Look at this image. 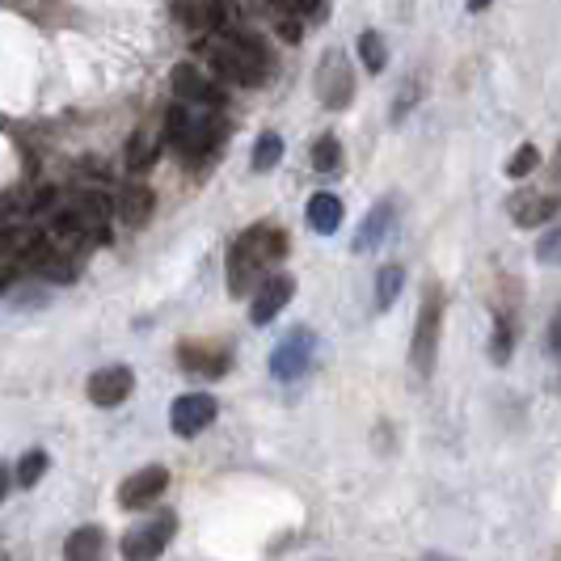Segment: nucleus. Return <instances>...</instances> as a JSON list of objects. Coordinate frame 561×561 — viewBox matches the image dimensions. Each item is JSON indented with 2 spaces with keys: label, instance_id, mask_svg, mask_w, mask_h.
Masks as SVG:
<instances>
[{
  "label": "nucleus",
  "instance_id": "39448f33",
  "mask_svg": "<svg viewBox=\"0 0 561 561\" xmlns=\"http://www.w3.org/2000/svg\"><path fill=\"white\" fill-rule=\"evenodd\" d=\"M312 351H317L312 330L309 325H296V330L275 346V355H271V376H275V380H296V376H305L312 364Z\"/></svg>",
  "mask_w": 561,
  "mask_h": 561
},
{
  "label": "nucleus",
  "instance_id": "dca6fc26",
  "mask_svg": "<svg viewBox=\"0 0 561 561\" xmlns=\"http://www.w3.org/2000/svg\"><path fill=\"white\" fill-rule=\"evenodd\" d=\"M114 211H118V220L127 228H144L152 220V211H157V195L148 186H127L118 195V203H114Z\"/></svg>",
  "mask_w": 561,
  "mask_h": 561
},
{
  "label": "nucleus",
  "instance_id": "b1692460",
  "mask_svg": "<svg viewBox=\"0 0 561 561\" xmlns=\"http://www.w3.org/2000/svg\"><path fill=\"white\" fill-rule=\"evenodd\" d=\"M401 283H405V271L401 266H385L380 275H376V309H393V300L401 296Z\"/></svg>",
  "mask_w": 561,
  "mask_h": 561
},
{
  "label": "nucleus",
  "instance_id": "412c9836",
  "mask_svg": "<svg viewBox=\"0 0 561 561\" xmlns=\"http://www.w3.org/2000/svg\"><path fill=\"white\" fill-rule=\"evenodd\" d=\"M106 549V536L102 528H77V533L64 540V558L81 561V558H98Z\"/></svg>",
  "mask_w": 561,
  "mask_h": 561
},
{
  "label": "nucleus",
  "instance_id": "ddd939ff",
  "mask_svg": "<svg viewBox=\"0 0 561 561\" xmlns=\"http://www.w3.org/2000/svg\"><path fill=\"white\" fill-rule=\"evenodd\" d=\"M64 207H68V216L77 220V228L84 232V241H89V245H102V241H106V220H111L106 198L102 195H77V198H68Z\"/></svg>",
  "mask_w": 561,
  "mask_h": 561
},
{
  "label": "nucleus",
  "instance_id": "5701e85b",
  "mask_svg": "<svg viewBox=\"0 0 561 561\" xmlns=\"http://www.w3.org/2000/svg\"><path fill=\"white\" fill-rule=\"evenodd\" d=\"M279 161H283V140L275 131H262L257 144H253V169H257V173H271Z\"/></svg>",
  "mask_w": 561,
  "mask_h": 561
},
{
  "label": "nucleus",
  "instance_id": "f3484780",
  "mask_svg": "<svg viewBox=\"0 0 561 561\" xmlns=\"http://www.w3.org/2000/svg\"><path fill=\"white\" fill-rule=\"evenodd\" d=\"M511 216L519 228H540L558 216V198L549 195H515L511 198Z\"/></svg>",
  "mask_w": 561,
  "mask_h": 561
},
{
  "label": "nucleus",
  "instance_id": "7ed1b4c3",
  "mask_svg": "<svg viewBox=\"0 0 561 561\" xmlns=\"http://www.w3.org/2000/svg\"><path fill=\"white\" fill-rule=\"evenodd\" d=\"M439 325H444V296L439 287H426V300L419 309V325H414V346H410V364L419 376H431L435 355H439Z\"/></svg>",
  "mask_w": 561,
  "mask_h": 561
},
{
  "label": "nucleus",
  "instance_id": "473e14b6",
  "mask_svg": "<svg viewBox=\"0 0 561 561\" xmlns=\"http://www.w3.org/2000/svg\"><path fill=\"white\" fill-rule=\"evenodd\" d=\"M469 9H473V13H481V9H490V0H469Z\"/></svg>",
  "mask_w": 561,
  "mask_h": 561
},
{
  "label": "nucleus",
  "instance_id": "2f4dec72",
  "mask_svg": "<svg viewBox=\"0 0 561 561\" xmlns=\"http://www.w3.org/2000/svg\"><path fill=\"white\" fill-rule=\"evenodd\" d=\"M4 490H9V469L0 465V499H4Z\"/></svg>",
  "mask_w": 561,
  "mask_h": 561
},
{
  "label": "nucleus",
  "instance_id": "4468645a",
  "mask_svg": "<svg viewBox=\"0 0 561 561\" xmlns=\"http://www.w3.org/2000/svg\"><path fill=\"white\" fill-rule=\"evenodd\" d=\"M26 271H34V275H43V279H51V283H72L77 279V253H68L64 245L38 241L34 253H30Z\"/></svg>",
  "mask_w": 561,
  "mask_h": 561
},
{
  "label": "nucleus",
  "instance_id": "6ab92c4d",
  "mask_svg": "<svg viewBox=\"0 0 561 561\" xmlns=\"http://www.w3.org/2000/svg\"><path fill=\"white\" fill-rule=\"evenodd\" d=\"M389 225H393V203L385 198V203H376V207L367 211L364 228H359V237H355V253L376 250V245L389 237Z\"/></svg>",
  "mask_w": 561,
  "mask_h": 561
},
{
  "label": "nucleus",
  "instance_id": "0eeeda50",
  "mask_svg": "<svg viewBox=\"0 0 561 561\" xmlns=\"http://www.w3.org/2000/svg\"><path fill=\"white\" fill-rule=\"evenodd\" d=\"M216 414H220V405L211 393H182L169 410V426H173V435L195 439L198 431H207L216 422Z\"/></svg>",
  "mask_w": 561,
  "mask_h": 561
},
{
  "label": "nucleus",
  "instance_id": "c85d7f7f",
  "mask_svg": "<svg viewBox=\"0 0 561 561\" xmlns=\"http://www.w3.org/2000/svg\"><path fill=\"white\" fill-rule=\"evenodd\" d=\"M275 9H283V13H312V9H321V0H271Z\"/></svg>",
  "mask_w": 561,
  "mask_h": 561
},
{
  "label": "nucleus",
  "instance_id": "f8f14e48",
  "mask_svg": "<svg viewBox=\"0 0 561 561\" xmlns=\"http://www.w3.org/2000/svg\"><path fill=\"white\" fill-rule=\"evenodd\" d=\"M165 485H169L165 469H161V465H148V469L131 473V478L118 485V506H123V511H140V506L157 503V499L165 494Z\"/></svg>",
  "mask_w": 561,
  "mask_h": 561
},
{
  "label": "nucleus",
  "instance_id": "7c9ffc66",
  "mask_svg": "<svg viewBox=\"0 0 561 561\" xmlns=\"http://www.w3.org/2000/svg\"><path fill=\"white\" fill-rule=\"evenodd\" d=\"M553 253H558V232H549V237L540 241V262H545V266H553Z\"/></svg>",
  "mask_w": 561,
  "mask_h": 561
},
{
  "label": "nucleus",
  "instance_id": "1a4fd4ad",
  "mask_svg": "<svg viewBox=\"0 0 561 561\" xmlns=\"http://www.w3.org/2000/svg\"><path fill=\"white\" fill-rule=\"evenodd\" d=\"M131 389H136V371H131V367H123V364L98 367V371L84 380V393H89V401H93V405H102V410L123 405V401L131 397Z\"/></svg>",
  "mask_w": 561,
  "mask_h": 561
},
{
  "label": "nucleus",
  "instance_id": "c756f323",
  "mask_svg": "<svg viewBox=\"0 0 561 561\" xmlns=\"http://www.w3.org/2000/svg\"><path fill=\"white\" fill-rule=\"evenodd\" d=\"M279 34L287 38V43H300V34H305V30H300V18H296V13H283V18H279Z\"/></svg>",
  "mask_w": 561,
  "mask_h": 561
},
{
  "label": "nucleus",
  "instance_id": "aec40b11",
  "mask_svg": "<svg viewBox=\"0 0 561 561\" xmlns=\"http://www.w3.org/2000/svg\"><path fill=\"white\" fill-rule=\"evenodd\" d=\"M161 127H152V123H144L140 131H136V140L127 144V165L131 169H148L157 161V152H161Z\"/></svg>",
  "mask_w": 561,
  "mask_h": 561
},
{
  "label": "nucleus",
  "instance_id": "2eb2a0df",
  "mask_svg": "<svg viewBox=\"0 0 561 561\" xmlns=\"http://www.w3.org/2000/svg\"><path fill=\"white\" fill-rule=\"evenodd\" d=\"M178 359H182L186 371H198V376H225L228 367H232V355L220 342H182Z\"/></svg>",
  "mask_w": 561,
  "mask_h": 561
},
{
  "label": "nucleus",
  "instance_id": "9d476101",
  "mask_svg": "<svg viewBox=\"0 0 561 561\" xmlns=\"http://www.w3.org/2000/svg\"><path fill=\"white\" fill-rule=\"evenodd\" d=\"M173 515H152V519H144L136 528H127L123 536V558H157L161 549L169 545V536H173Z\"/></svg>",
  "mask_w": 561,
  "mask_h": 561
},
{
  "label": "nucleus",
  "instance_id": "a211bd4d",
  "mask_svg": "<svg viewBox=\"0 0 561 561\" xmlns=\"http://www.w3.org/2000/svg\"><path fill=\"white\" fill-rule=\"evenodd\" d=\"M342 198L330 195V191H321V195L309 198V228L312 232H321V237H334L337 228H342Z\"/></svg>",
  "mask_w": 561,
  "mask_h": 561
},
{
  "label": "nucleus",
  "instance_id": "9b49d317",
  "mask_svg": "<svg viewBox=\"0 0 561 561\" xmlns=\"http://www.w3.org/2000/svg\"><path fill=\"white\" fill-rule=\"evenodd\" d=\"M250 296H253L250 321L253 325H266V321H275V317L287 309V300L296 296V279H291V275H271V279L257 283Z\"/></svg>",
  "mask_w": 561,
  "mask_h": 561
},
{
  "label": "nucleus",
  "instance_id": "bb28decb",
  "mask_svg": "<svg viewBox=\"0 0 561 561\" xmlns=\"http://www.w3.org/2000/svg\"><path fill=\"white\" fill-rule=\"evenodd\" d=\"M490 359H494V364H506V359H511V321H499V325H494Z\"/></svg>",
  "mask_w": 561,
  "mask_h": 561
},
{
  "label": "nucleus",
  "instance_id": "f03ea898",
  "mask_svg": "<svg viewBox=\"0 0 561 561\" xmlns=\"http://www.w3.org/2000/svg\"><path fill=\"white\" fill-rule=\"evenodd\" d=\"M283 253H287L283 228H271V225L245 228L232 241V250H228V291L232 296H250L253 287L266 279V271L275 262H283Z\"/></svg>",
  "mask_w": 561,
  "mask_h": 561
},
{
  "label": "nucleus",
  "instance_id": "cd10ccee",
  "mask_svg": "<svg viewBox=\"0 0 561 561\" xmlns=\"http://www.w3.org/2000/svg\"><path fill=\"white\" fill-rule=\"evenodd\" d=\"M536 161H540V152H536L533 144H524V148H519V152L511 157L506 173H511V178H524V173H533V169H536Z\"/></svg>",
  "mask_w": 561,
  "mask_h": 561
},
{
  "label": "nucleus",
  "instance_id": "f257e3e1",
  "mask_svg": "<svg viewBox=\"0 0 561 561\" xmlns=\"http://www.w3.org/2000/svg\"><path fill=\"white\" fill-rule=\"evenodd\" d=\"M198 47L211 64V72H220L228 84H262L271 77V51L262 47V38L237 30L232 22L203 34Z\"/></svg>",
  "mask_w": 561,
  "mask_h": 561
},
{
  "label": "nucleus",
  "instance_id": "72a5a7b5",
  "mask_svg": "<svg viewBox=\"0 0 561 561\" xmlns=\"http://www.w3.org/2000/svg\"><path fill=\"white\" fill-rule=\"evenodd\" d=\"M9 283H13V275H9V271H4V266H0V291H4V287H9Z\"/></svg>",
  "mask_w": 561,
  "mask_h": 561
},
{
  "label": "nucleus",
  "instance_id": "4be33fe9",
  "mask_svg": "<svg viewBox=\"0 0 561 561\" xmlns=\"http://www.w3.org/2000/svg\"><path fill=\"white\" fill-rule=\"evenodd\" d=\"M359 59H364L367 72H385L389 47H385V38H380L376 30H364V34H359Z\"/></svg>",
  "mask_w": 561,
  "mask_h": 561
},
{
  "label": "nucleus",
  "instance_id": "20e7f679",
  "mask_svg": "<svg viewBox=\"0 0 561 561\" xmlns=\"http://www.w3.org/2000/svg\"><path fill=\"white\" fill-rule=\"evenodd\" d=\"M317 98L330 111H346L351 106V98H355V68H351L346 51H325L321 56V64H317Z\"/></svg>",
  "mask_w": 561,
  "mask_h": 561
},
{
  "label": "nucleus",
  "instance_id": "a878e982",
  "mask_svg": "<svg viewBox=\"0 0 561 561\" xmlns=\"http://www.w3.org/2000/svg\"><path fill=\"white\" fill-rule=\"evenodd\" d=\"M47 473V451L43 448H34V451H26L22 460H18V485H34V481Z\"/></svg>",
  "mask_w": 561,
  "mask_h": 561
},
{
  "label": "nucleus",
  "instance_id": "423d86ee",
  "mask_svg": "<svg viewBox=\"0 0 561 561\" xmlns=\"http://www.w3.org/2000/svg\"><path fill=\"white\" fill-rule=\"evenodd\" d=\"M169 84H173L178 102H186V106H203V111H220L225 106V89L211 81L203 68H195V64H178Z\"/></svg>",
  "mask_w": 561,
  "mask_h": 561
},
{
  "label": "nucleus",
  "instance_id": "6e6552de",
  "mask_svg": "<svg viewBox=\"0 0 561 561\" xmlns=\"http://www.w3.org/2000/svg\"><path fill=\"white\" fill-rule=\"evenodd\" d=\"M225 140V118L220 111H207L203 118L191 114V123H186V131H182V140H178V152H182V161H203V157H211L216 148Z\"/></svg>",
  "mask_w": 561,
  "mask_h": 561
},
{
  "label": "nucleus",
  "instance_id": "393cba45",
  "mask_svg": "<svg viewBox=\"0 0 561 561\" xmlns=\"http://www.w3.org/2000/svg\"><path fill=\"white\" fill-rule=\"evenodd\" d=\"M312 169L317 173H337L342 169V140L337 136H321L312 144Z\"/></svg>",
  "mask_w": 561,
  "mask_h": 561
}]
</instances>
